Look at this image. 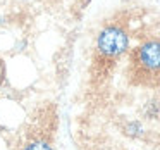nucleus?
Instances as JSON below:
<instances>
[{
    "mask_svg": "<svg viewBox=\"0 0 160 150\" xmlns=\"http://www.w3.org/2000/svg\"><path fill=\"white\" fill-rule=\"evenodd\" d=\"M24 150H53L52 145L45 140H33L24 147Z\"/></svg>",
    "mask_w": 160,
    "mask_h": 150,
    "instance_id": "7ed1b4c3",
    "label": "nucleus"
},
{
    "mask_svg": "<svg viewBox=\"0 0 160 150\" xmlns=\"http://www.w3.org/2000/svg\"><path fill=\"white\" fill-rule=\"evenodd\" d=\"M129 50V35L124 26L107 24L97 36V55L103 62H115Z\"/></svg>",
    "mask_w": 160,
    "mask_h": 150,
    "instance_id": "f03ea898",
    "label": "nucleus"
},
{
    "mask_svg": "<svg viewBox=\"0 0 160 150\" xmlns=\"http://www.w3.org/2000/svg\"><path fill=\"white\" fill-rule=\"evenodd\" d=\"M131 76L139 85H160V40L148 38L132 49L129 57Z\"/></svg>",
    "mask_w": 160,
    "mask_h": 150,
    "instance_id": "f257e3e1",
    "label": "nucleus"
}]
</instances>
